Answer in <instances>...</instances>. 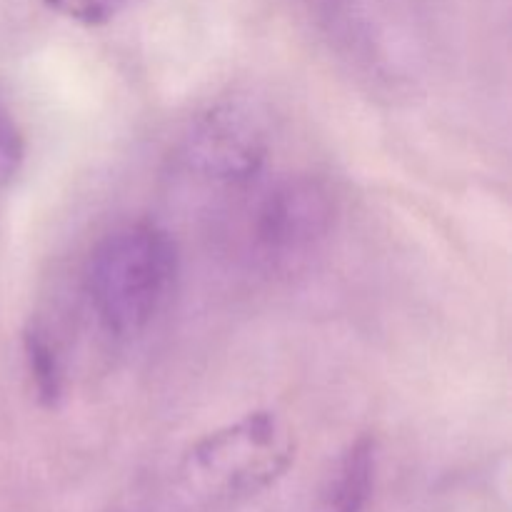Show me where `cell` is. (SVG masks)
<instances>
[{
	"label": "cell",
	"mask_w": 512,
	"mask_h": 512,
	"mask_svg": "<svg viewBox=\"0 0 512 512\" xmlns=\"http://www.w3.org/2000/svg\"><path fill=\"white\" fill-rule=\"evenodd\" d=\"M180 278V250L158 223L135 220L105 233L90 250L83 293L95 325L130 343L168 310Z\"/></svg>",
	"instance_id": "obj_1"
},
{
	"label": "cell",
	"mask_w": 512,
	"mask_h": 512,
	"mask_svg": "<svg viewBox=\"0 0 512 512\" xmlns=\"http://www.w3.org/2000/svg\"><path fill=\"white\" fill-rule=\"evenodd\" d=\"M295 435L273 410H253L195 440L178 463V490L193 508H223L273 488L295 463Z\"/></svg>",
	"instance_id": "obj_2"
},
{
	"label": "cell",
	"mask_w": 512,
	"mask_h": 512,
	"mask_svg": "<svg viewBox=\"0 0 512 512\" xmlns=\"http://www.w3.org/2000/svg\"><path fill=\"white\" fill-rule=\"evenodd\" d=\"M270 150L273 135L265 115L245 100H220L188 125L178 163L200 183L248 188L268 168Z\"/></svg>",
	"instance_id": "obj_3"
},
{
	"label": "cell",
	"mask_w": 512,
	"mask_h": 512,
	"mask_svg": "<svg viewBox=\"0 0 512 512\" xmlns=\"http://www.w3.org/2000/svg\"><path fill=\"white\" fill-rule=\"evenodd\" d=\"M338 200L318 175H285L255 198L248 243L268 268H290L313 255L333 233Z\"/></svg>",
	"instance_id": "obj_4"
},
{
	"label": "cell",
	"mask_w": 512,
	"mask_h": 512,
	"mask_svg": "<svg viewBox=\"0 0 512 512\" xmlns=\"http://www.w3.org/2000/svg\"><path fill=\"white\" fill-rule=\"evenodd\" d=\"M23 363L35 400L43 408H58L68 393V370L58 340L40 320H30L23 330Z\"/></svg>",
	"instance_id": "obj_5"
},
{
	"label": "cell",
	"mask_w": 512,
	"mask_h": 512,
	"mask_svg": "<svg viewBox=\"0 0 512 512\" xmlns=\"http://www.w3.org/2000/svg\"><path fill=\"white\" fill-rule=\"evenodd\" d=\"M375 440L363 435L345 450L330 483L325 512H365L375 488Z\"/></svg>",
	"instance_id": "obj_6"
},
{
	"label": "cell",
	"mask_w": 512,
	"mask_h": 512,
	"mask_svg": "<svg viewBox=\"0 0 512 512\" xmlns=\"http://www.w3.org/2000/svg\"><path fill=\"white\" fill-rule=\"evenodd\" d=\"M25 163V135L13 108L0 93V190L13 185Z\"/></svg>",
	"instance_id": "obj_7"
},
{
	"label": "cell",
	"mask_w": 512,
	"mask_h": 512,
	"mask_svg": "<svg viewBox=\"0 0 512 512\" xmlns=\"http://www.w3.org/2000/svg\"><path fill=\"white\" fill-rule=\"evenodd\" d=\"M43 3L73 23L98 28L125 13L133 0H43Z\"/></svg>",
	"instance_id": "obj_8"
}]
</instances>
